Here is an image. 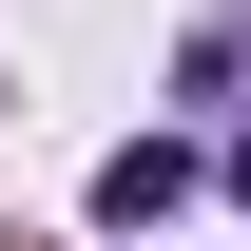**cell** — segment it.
<instances>
[{"label":"cell","instance_id":"cell-2","mask_svg":"<svg viewBox=\"0 0 251 251\" xmlns=\"http://www.w3.org/2000/svg\"><path fill=\"white\" fill-rule=\"evenodd\" d=\"M213 174H232V193H251V135H232V155H213Z\"/></svg>","mask_w":251,"mask_h":251},{"label":"cell","instance_id":"cell-1","mask_svg":"<svg viewBox=\"0 0 251 251\" xmlns=\"http://www.w3.org/2000/svg\"><path fill=\"white\" fill-rule=\"evenodd\" d=\"M193 135H116V155H97V232H155V213H193Z\"/></svg>","mask_w":251,"mask_h":251}]
</instances>
